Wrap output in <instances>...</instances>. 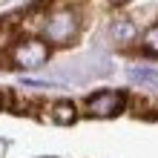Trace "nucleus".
<instances>
[{"label":"nucleus","mask_w":158,"mask_h":158,"mask_svg":"<svg viewBox=\"0 0 158 158\" xmlns=\"http://www.w3.org/2000/svg\"><path fill=\"white\" fill-rule=\"evenodd\" d=\"M112 3H127V0H112Z\"/></svg>","instance_id":"8"},{"label":"nucleus","mask_w":158,"mask_h":158,"mask_svg":"<svg viewBox=\"0 0 158 158\" xmlns=\"http://www.w3.org/2000/svg\"><path fill=\"white\" fill-rule=\"evenodd\" d=\"M135 81H150V83H158V72H144V69H132L129 72Z\"/></svg>","instance_id":"7"},{"label":"nucleus","mask_w":158,"mask_h":158,"mask_svg":"<svg viewBox=\"0 0 158 158\" xmlns=\"http://www.w3.org/2000/svg\"><path fill=\"white\" fill-rule=\"evenodd\" d=\"M9 43H15V26L9 20H0V52H3Z\"/></svg>","instance_id":"5"},{"label":"nucleus","mask_w":158,"mask_h":158,"mask_svg":"<svg viewBox=\"0 0 158 158\" xmlns=\"http://www.w3.org/2000/svg\"><path fill=\"white\" fill-rule=\"evenodd\" d=\"M46 58H49V49H46L43 40H20L12 49V60L20 69H40Z\"/></svg>","instance_id":"2"},{"label":"nucleus","mask_w":158,"mask_h":158,"mask_svg":"<svg viewBox=\"0 0 158 158\" xmlns=\"http://www.w3.org/2000/svg\"><path fill=\"white\" fill-rule=\"evenodd\" d=\"M49 118L55 124H60V127H69V124H75V106L69 101H58V104H52Z\"/></svg>","instance_id":"4"},{"label":"nucleus","mask_w":158,"mask_h":158,"mask_svg":"<svg viewBox=\"0 0 158 158\" xmlns=\"http://www.w3.org/2000/svg\"><path fill=\"white\" fill-rule=\"evenodd\" d=\"M121 106H124V95L121 92H95V95H89L86 98V109H89V115H95V118H112L121 112Z\"/></svg>","instance_id":"3"},{"label":"nucleus","mask_w":158,"mask_h":158,"mask_svg":"<svg viewBox=\"0 0 158 158\" xmlns=\"http://www.w3.org/2000/svg\"><path fill=\"white\" fill-rule=\"evenodd\" d=\"M78 15L72 12V9H58V12H52L49 15V20L43 23V35H46V40L49 43H69L72 38L78 35Z\"/></svg>","instance_id":"1"},{"label":"nucleus","mask_w":158,"mask_h":158,"mask_svg":"<svg viewBox=\"0 0 158 158\" xmlns=\"http://www.w3.org/2000/svg\"><path fill=\"white\" fill-rule=\"evenodd\" d=\"M0 104H3V95H0Z\"/></svg>","instance_id":"9"},{"label":"nucleus","mask_w":158,"mask_h":158,"mask_svg":"<svg viewBox=\"0 0 158 158\" xmlns=\"http://www.w3.org/2000/svg\"><path fill=\"white\" fill-rule=\"evenodd\" d=\"M144 52L158 55V23L152 26V29H147V35H144Z\"/></svg>","instance_id":"6"}]
</instances>
